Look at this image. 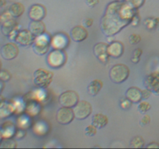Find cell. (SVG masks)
I'll use <instances>...</instances> for the list:
<instances>
[{"mask_svg": "<svg viewBox=\"0 0 159 149\" xmlns=\"http://www.w3.org/2000/svg\"><path fill=\"white\" fill-rule=\"evenodd\" d=\"M12 16L11 15L9 11H8V12H3V13L1 14V16H0V23H4L5 22L8 21L9 20L12 19Z\"/></svg>", "mask_w": 159, "mask_h": 149, "instance_id": "31", "label": "cell"}, {"mask_svg": "<svg viewBox=\"0 0 159 149\" xmlns=\"http://www.w3.org/2000/svg\"><path fill=\"white\" fill-rule=\"evenodd\" d=\"M144 85L155 94L159 95V72H153L144 79Z\"/></svg>", "mask_w": 159, "mask_h": 149, "instance_id": "12", "label": "cell"}, {"mask_svg": "<svg viewBox=\"0 0 159 149\" xmlns=\"http://www.w3.org/2000/svg\"><path fill=\"white\" fill-rule=\"evenodd\" d=\"M107 47H108V44L107 43L99 42L96 43L93 48V53L96 58L103 64L108 62L109 58H110V56L107 52Z\"/></svg>", "mask_w": 159, "mask_h": 149, "instance_id": "11", "label": "cell"}, {"mask_svg": "<svg viewBox=\"0 0 159 149\" xmlns=\"http://www.w3.org/2000/svg\"><path fill=\"white\" fill-rule=\"evenodd\" d=\"M59 102L62 106L74 107L79 101V96L76 92L72 90L64 92L59 96Z\"/></svg>", "mask_w": 159, "mask_h": 149, "instance_id": "8", "label": "cell"}, {"mask_svg": "<svg viewBox=\"0 0 159 149\" xmlns=\"http://www.w3.org/2000/svg\"><path fill=\"white\" fill-rule=\"evenodd\" d=\"M1 81V80H0ZM3 89V84H2V82H0V93H1L2 92V90Z\"/></svg>", "mask_w": 159, "mask_h": 149, "instance_id": "42", "label": "cell"}, {"mask_svg": "<svg viewBox=\"0 0 159 149\" xmlns=\"http://www.w3.org/2000/svg\"><path fill=\"white\" fill-rule=\"evenodd\" d=\"M143 54V51L141 48H137L133 52V57H141V54Z\"/></svg>", "mask_w": 159, "mask_h": 149, "instance_id": "36", "label": "cell"}, {"mask_svg": "<svg viewBox=\"0 0 159 149\" xmlns=\"http://www.w3.org/2000/svg\"><path fill=\"white\" fill-rule=\"evenodd\" d=\"M51 44L49 38L43 34L35 38L33 43V49L38 55H43L49 51Z\"/></svg>", "mask_w": 159, "mask_h": 149, "instance_id": "5", "label": "cell"}, {"mask_svg": "<svg viewBox=\"0 0 159 149\" xmlns=\"http://www.w3.org/2000/svg\"><path fill=\"white\" fill-rule=\"evenodd\" d=\"M151 108H152V106L147 101H141L138 105V111L143 114L147 113L148 110H151Z\"/></svg>", "mask_w": 159, "mask_h": 149, "instance_id": "25", "label": "cell"}, {"mask_svg": "<svg viewBox=\"0 0 159 149\" xmlns=\"http://www.w3.org/2000/svg\"><path fill=\"white\" fill-rule=\"evenodd\" d=\"M132 102L130 100H129L127 97L124 98V99H121L120 102V105L121 109L123 110H128L131 106Z\"/></svg>", "mask_w": 159, "mask_h": 149, "instance_id": "30", "label": "cell"}, {"mask_svg": "<svg viewBox=\"0 0 159 149\" xmlns=\"http://www.w3.org/2000/svg\"><path fill=\"white\" fill-rule=\"evenodd\" d=\"M141 58L140 57H131V61L134 64H138V62L140 61Z\"/></svg>", "mask_w": 159, "mask_h": 149, "instance_id": "40", "label": "cell"}, {"mask_svg": "<svg viewBox=\"0 0 159 149\" xmlns=\"http://www.w3.org/2000/svg\"><path fill=\"white\" fill-rule=\"evenodd\" d=\"M5 104V99L3 96H0V108Z\"/></svg>", "mask_w": 159, "mask_h": 149, "instance_id": "41", "label": "cell"}, {"mask_svg": "<svg viewBox=\"0 0 159 149\" xmlns=\"http://www.w3.org/2000/svg\"><path fill=\"white\" fill-rule=\"evenodd\" d=\"M2 137V131H0V140H1ZM0 143H1V141H0Z\"/></svg>", "mask_w": 159, "mask_h": 149, "instance_id": "43", "label": "cell"}, {"mask_svg": "<svg viewBox=\"0 0 159 149\" xmlns=\"http://www.w3.org/2000/svg\"><path fill=\"white\" fill-rule=\"evenodd\" d=\"M126 97L131 101L134 103H138L142 100V94H141V89L138 87H130L127 90L125 94Z\"/></svg>", "mask_w": 159, "mask_h": 149, "instance_id": "17", "label": "cell"}, {"mask_svg": "<svg viewBox=\"0 0 159 149\" xmlns=\"http://www.w3.org/2000/svg\"><path fill=\"white\" fill-rule=\"evenodd\" d=\"M93 112V107L89 102L80 100L74 106L75 116L77 120H85L88 118Z\"/></svg>", "mask_w": 159, "mask_h": 149, "instance_id": "6", "label": "cell"}, {"mask_svg": "<svg viewBox=\"0 0 159 149\" xmlns=\"http://www.w3.org/2000/svg\"><path fill=\"white\" fill-rule=\"evenodd\" d=\"M152 92L151 91L150 89H148V88H146L145 89L141 90V94H142V99H148V98L151 96V95H152Z\"/></svg>", "mask_w": 159, "mask_h": 149, "instance_id": "33", "label": "cell"}, {"mask_svg": "<svg viewBox=\"0 0 159 149\" xmlns=\"http://www.w3.org/2000/svg\"><path fill=\"white\" fill-rule=\"evenodd\" d=\"M45 29L46 27L42 20H32L30 23L29 30L34 34V37H38L43 34L45 33Z\"/></svg>", "mask_w": 159, "mask_h": 149, "instance_id": "16", "label": "cell"}, {"mask_svg": "<svg viewBox=\"0 0 159 149\" xmlns=\"http://www.w3.org/2000/svg\"><path fill=\"white\" fill-rule=\"evenodd\" d=\"M126 2L130 5L134 9H137L144 5L145 0H125Z\"/></svg>", "mask_w": 159, "mask_h": 149, "instance_id": "26", "label": "cell"}, {"mask_svg": "<svg viewBox=\"0 0 159 149\" xmlns=\"http://www.w3.org/2000/svg\"><path fill=\"white\" fill-rule=\"evenodd\" d=\"M147 147H148V148H151V147H152V148H154V147H155V148H158V147H159V143H158V142H151L150 144H148Z\"/></svg>", "mask_w": 159, "mask_h": 149, "instance_id": "39", "label": "cell"}, {"mask_svg": "<svg viewBox=\"0 0 159 149\" xmlns=\"http://www.w3.org/2000/svg\"><path fill=\"white\" fill-rule=\"evenodd\" d=\"M107 52L110 57L118 58L121 57L124 52V47L121 42L113 41L110 43L107 47Z\"/></svg>", "mask_w": 159, "mask_h": 149, "instance_id": "14", "label": "cell"}, {"mask_svg": "<svg viewBox=\"0 0 159 149\" xmlns=\"http://www.w3.org/2000/svg\"><path fill=\"white\" fill-rule=\"evenodd\" d=\"M99 0H86V4L89 7H95L99 3Z\"/></svg>", "mask_w": 159, "mask_h": 149, "instance_id": "37", "label": "cell"}, {"mask_svg": "<svg viewBox=\"0 0 159 149\" xmlns=\"http://www.w3.org/2000/svg\"><path fill=\"white\" fill-rule=\"evenodd\" d=\"M17 26H18V24H17L16 21L12 20V19H10L8 21L2 23V34L5 36L11 37V35L16 32Z\"/></svg>", "mask_w": 159, "mask_h": 149, "instance_id": "18", "label": "cell"}, {"mask_svg": "<svg viewBox=\"0 0 159 149\" xmlns=\"http://www.w3.org/2000/svg\"><path fill=\"white\" fill-rule=\"evenodd\" d=\"M115 1H117V2H123L124 0H115Z\"/></svg>", "mask_w": 159, "mask_h": 149, "instance_id": "44", "label": "cell"}, {"mask_svg": "<svg viewBox=\"0 0 159 149\" xmlns=\"http://www.w3.org/2000/svg\"><path fill=\"white\" fill-rule=\"evenodd\" d=\"M129 41L131 43L132 45L138 44V43L141 41V35L137 34H132L130 35V37H129Z\"/></svg>", "mask_w": 159, "mask_h": 149, "instance_id": "29", "label": "cell"}, {"mask_svg": "<svg viewBox=\"0 0 159 149\" xmlns=\"http://www.w3.org/2000/svg\"><path fill=\"white\" fill-rule=\"evenodd\" d=\"M25 133H26V132H25L24 130H18L16 133L15 137L16 138H18V139H22V138L25 136Z\"/></svg>", "mask_w": 159, "mask_h": 149, "instance_id": "38", "label": "cell"}, {"mask_svg": "<svg viewBox=\"0 0 159 149\" xmlns=\"http://www.w3.org/2000/svg\"><path fill=\"white\" fill-rule=\"evenodd\" d=\"M150 122H151V116H149V115L146 114L141 119V120H140V124H141V126H146L148 125V124H150Z\"/></svg>", "mask_w": 159, "mask_h": 149, "instance_id": "32", "label": "cell"}, {"mask_svg": "<svg viewBox=\"0 0 159 149\" xmlns=\"http://www.w3.org/2000/svg\"><path fill=\"white\" fill-rule=\"evenodd\" d=\"M47 61L51 68H58L66 61V55L62 50L54 49L49 53Z\"/></svg>", "mask_w": 159, "mask_h": 149, "instance_id": "4", "label": "cell"}, {"mask_svg": "<svg viewBox=\"0 0 159 149\" xmlns=\"http://www.w3.org/2000/svg\"><path fill=\"white\" fill-rule=\"evenodd\" d=\"M102 85H103V83H102V81L99 80V79H94L88 85V88H87L88 93L92 96H96L99 93V91L102 89Z\"/></svg>", "mask_w": 159, "mask_h": 149, "instance_id": "21", "label": "cell"}, {"mask_svg": "<svg viewBox=\"0 0 159 149\" xmlns=\"http://www.w3.org/2000/svg\"><path fill=\"white\" fill-rule=\"evenodd\" d=\"M108 117L102 113H96L92 118V124L96 126L98 129L103 128L108 124Z\"/></svg>", "mask_w": 159, "mask_h": 149, "instance_id": "20", "label": "cell"}, {"mask_svg": "<svg viewBox=\"0 0 159 149\" xmlns=\"http://www.w3.org/2000/svg\"><path fill=\"white\" fill-rule=\"evenodd\" d=\"M35 37L29 29H22L18 31L15 36V41L21 46H30L34 43Z\"/></svg>", "mask_w": 159, "mask_h": 149, "instance_id": "9", "label": "cell"}, {"mask_svg": "<svg viewBox=\"0 0 159 149\" xmlns=\"http://www.w3.org/2000/svg\"><path fill=\"white\" fill-rule=\"evenodd\" d=\"M68 40L66 38L65 36H63L62 34H57L53 37L52 40H51V46L54 48V49H60L62 50L66 47L68 44Z\"/></svg>", "mask_w": 159, "mask_h": 149, "instance_id": "19", "label": "cell"}, {"mask_svg": "<svg viewBox=\"0 0 159 149\" xmlns=\"http://www.w3.org/2000/svg\"><path fill=\"white\" fill-rule=\"evenodd\" d=\"M144 146V140L141 136L134 137L130 141V147L134 148H141Z\"/></svg>", "mask_w": 159, "mask_h": 149, "instance_id": "23", "label": "cell"}, {"mask_svg": "<svg viewBox=\"0 0 159 149\" xmlns=\"http://www.w3.org/2000/svg\"><path fill=\"white\" fill-rule=\"evenodd\" d=\"M71 39L75 42H82L88 37V31L82 26H76L70 32Z\"/></svg>", "mask_w": 159, "mask_h": 149, "instance_id": "15", "label": "cell"}, {"mask_svg": "<svg viewBox=\"0 0 159 149\" xmlns=\"http://www.w3.org/2000/svg\"><path fill=\"white\" fill-rule=\"evenodd\" d=\"M83 24L86 27H90L93 24V20L91 18H86L83 20Z\"/></svg>", "mask_w": 159, "mask_h": 149, "instance_id": "35", "label": "cell"}, {"mask_svg": "<svg viewBox=\"0 0 159 149\" xmlns=\"http://www.w3.org/2000/svg\"><path fill=\"white\" fill-rule=\"evenodd\" d=\"M9 11L11 15L12 16V17H20L24 12L25 7L22 3L15 2L11 5Z\"/></svg>", "mask_w": 159, "mask_h": 149, "instance_id": "22", "label": "cell"}, {"mask_svg": "<svg viewBox=\"0 0 159 149\" xmlns=\"http://www.w3.org/2000/svg\"><path fill=\"white\" fill-rule=\"evenodd\" d=\"M110 79L113 83L120 84L125 82L130 75V69L128 66L124 64H117L110 68Z\"/></svg>", "mask_w": 159, "mask_h": 149, "instance_id": "2", "label": "cell"}, {"mask_svg": "<svg viewBox=\"0 0 159 149\" xmlns=\"http://www.w3.org/2000/svg\"><path fill=\"white\" fill-rule=\"evenodd\" d=\"M46 14L47 10L44 6L40 4H35L30 8L28 15L31 20H42Z\"/></svg>", "mask_w": 159, "mask_h": 149, "instance_id": "13", "label": "cell"}, {"mask_svg": "<svg viewBox=\"0 0 159 149\" xmlns=\"http://www.w3.org/2000/svg\"><path fill=\"white\" fill-rule=\"evenodd\" d=\"M11 75L10 72L7 70H1L0 71V80L2 82H8V81L10 80Z\"/></svg>", "mask_w": 159, "mask_h": 149, "instance_id": "28", "label": "cell"}, {"mask_svg": "<svg viewBox=\"0 0 159 149\" xmlns=\"http://www.w3.org/2000/svg\"><path fill=\"white\" fill-rule=\"evenodd\" d=\"M0 53L2 57L6 60H12L18 56L19 48L16 43H8L2 47Z\"/></svg>", "mask_w": 159, "mask_h": 149, "instance_id": "10", "label": "cell"}, {"mask_svg": "<svg viewBox=\"0 0 159 149\" xmlns=\"http://www.w3.org/2000/svg\"><path fill=\"white\" fill-rule=\"evenodd\" d=\"M135 14H137L136 9L127 2L115 1L110 3L101 22L102 33L108 37L115 35L130 23Z\"/></svg>", "mask_w": 159, "mask_h": 149, "instance_id": "1", "label": "cell"}, {"mask_svg": "<svg viewBox=\"0 0 159 149\" xmlns=\"http://www.w3.org/2000/svg\"><path fill=\"white\" fill-rule=\"evenodd\" d=\"M75 118L74 110L71 107L62 106L57 110L56 113V120L57 122L62 125L69 124Z\"/></svg>", "mask_w": 159, "mask_h": 149, "instance_id": "7", "label": "cell"}, {"mask_svg": "<svg viewBox=\"0 0 159 149\" xmlns=\"http://www.w3.org/2000/svg\"><path fill=\"white\" fill-rule=\"evenodd\" d=\"M0 147H16V142L14 139L9 138H6L0 143Z\"/></svg>", "mask_w": 159, "mask_h": 149, "instance_id": "24", "label": "cell"}, {"mask_svg": "<svg viewBox=\"0 0 159 149\" xmlns=\"http://www.w3.org/2000/svg\"><path fill=\"white\" fill-rule=\"evenodd\" d=\"M53 77H54L53 72L47 71L43 68H39L34 71V82L37 86L44 88L51 85Z\"/></svg>", "mask_w": 159, "mask_h": 149, "instance_id": "3", "label": "cell"}, {"mask_svg": "<svg viewBox=\"0 0 159 149\" xmlns=\"http://www.w3.org/2000/svg\"><path fill=\"white\" fill-rule=\"evenodd\" d=\"M97 127L96 126H94L93 124H90V125L87 126L85 130V135L89 137H93L94 135L96 134L97 133Z\"/></svg>", "mask_w": 159, "mask_h": 149, "instance_id": "27", "label": "cell"}, {"mask_svg": "<svg viewBox=\"0 0 159 149\" xmlns=\"http://www.w3.org/2000/svg\"><path fill=\"white\" fill-rule=\"evenodd\" d=\"M139 23H140L139 16H138V14H135V15L134 16L133 18H132L131 22H130V24H131L133 26H136L139 24Z\"/></svg>", "mask_w": 159, "mask_h": 149, "instance_id": "34", "label": "cell"}]
</instances>
